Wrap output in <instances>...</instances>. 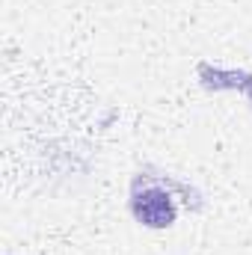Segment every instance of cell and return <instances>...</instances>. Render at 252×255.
<instances>
[{"label": "cell", "mask_w": 252, "mask_h": 255, "mask_svg": "<svg viewBox=\"0 0 252 255\" xmlns=\"http://www.w3.org/2000/svg\"><path fill=\"white\" fill-rule=\"evenodd\" d=\"M172 178L166 175H136L130 181V214L139 226L145 229H169L178 220V205L172 199Z\"/></svg>", "instance_id": "obj_1"}, {"label": "cell", "mask_w": 252, "mask_h": 255, "mask_svg": "<svg viewBox=\"0 0 252 255\" xmlns=\"http://www.w3.org/2000/svg\"><path fill=\"white\" fill-rule=\"evenodd\" d=\"M196 74H199L202 86L211 89V92H223V89L244 92L252 80L250 71H241V68H217V65H211V63H199L196 65Z\"/></svg>", "instance_id": "obj_2"}, {"label": "cell", "mask_w": 252, "mask_h": 255, "mask_svg": "<svg viewBox=\"0 0 252 255\" xmlns=\"http://www.w3.org/2000/svg\"><path fill=\"white\" fill-rule=\"evenodd\" d=\"M244 95H247V98H250V101H252V80H250V86L244 89Z\"/></svg>", "instance_id": "obj_3"}]
</instances>
